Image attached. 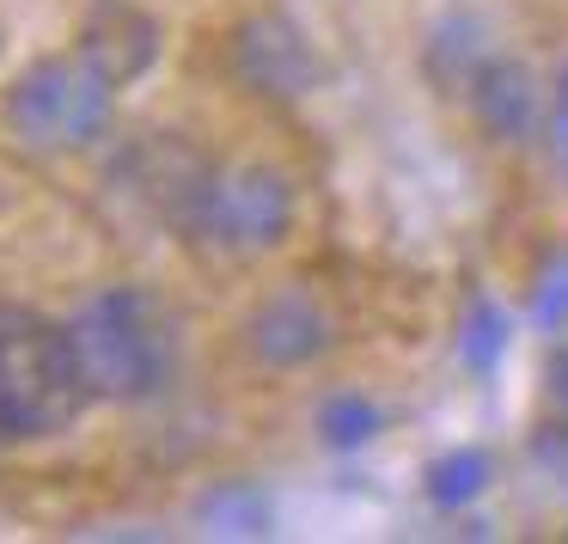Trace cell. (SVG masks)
Wrapping results in <instances>:
<instances>
[{"instance_id":"cell-6","label":"cell","mask_w":568,"mask_h":544,"mask_svg":"<svg viewBox=\"0 0 568 544\" xmlns=\"http://www.w3.org/2000/svg\"><path fill=\"white\" fill-rule=\"evenodd\" d=\"M245 349L270 373L318 367L336 349V312L312 288H270L245 319Z\"/></svg>"},{"instance_id":"cell-12","label":"cell","mask_w":568,"mask_h":544,"mask_svg":"<svg viewBox=\"0 0 568 544\" xmlns=\"http://www.w3.org/2000/svg\"><path fill=\"white\" fill-rule=\"evenodd\" d=\"M507 349H514V319H507L501 300L477 288V294L465 300V312H458V361H465V373L489 380L507 361Z\"/></svg>"},{"instance_id":"cell-3","label":"cell","mask_w":568,"mask_h":544,"mask_svg":"<svg viewBox=\"0 0 568 544\" xmlns=\"http://www.w3.org/2000/svg\"><path fill=\"white\" fill-rule=\"evenodd\" d=\"M0 123L31 153H92L116 129V87L87 56H43L7 87Z\"/></svg>"},{"instance_id":"cell-1","label":"cell","mask_w":568,"mask_h":544,"mask_svg":"<svg viewBox=\"0 0 568 544\" xmlns=\"http://www.w3.org/2000/svg\"><path fill=\"white\" fill-rule=\"evenodd\" d=\"M68 355L92 404H153L178 380V336L165 306L135 282H111L62 319Z\"/></svg>"},{"instance_id":"cell-14","label":"cell","mask_w":568,"mask_h":544,"mask_svg":"<svg viewBox=\"0 0 568 544\" xmlns=\"http://www.w3.org/2000/svg\"><path fill=\"white\" fill-rule=\"evenodd\" d=\"M526 319L544 336H568V258H550L526 294Z\"/></svg>"},{"instance_id":"cell-11","label":"cell","mask_w":568,"mask_h":544,"mask_svg":"<svg viewBox=\"0 0 568 544\" xmlns=\"http://www.w3.org/2000/svg\"><path fill=\"white\" fill-rule=\"evenodd\" d=\"M196 526L209 532V538H270L275 502H270V490H257V483H245V477L214 483L196 507Z\"/></svg>"},{"instance_id":"cell-15","label":"cell","mask_w":568,"mask_h":544,"mask_svg":"<svg viewBox=\"0 0 568 544\" xmlns=\"http://www.w3.org/2000/svg\"><path fill=\"white\" fill-rule=\"evenodd\" d=\"M531 459L544 465V477L568 483V410L550 422H538V434H531Z\"/></svg>"},{"instance_id":"cell-13","label":"cell","mask_w":568,"mask_h":544,"mask_svg":"<svg viewBox=\"0 0 568 544\" xmlns=\"http://www.w3.org/2000/svg\"><path fill=\"white\" fill-rule=\"evenodd\" d=\"M489 483H495V459L483 453V446H453V453H440L428 465L422 495H428L440 514H465V507H477L483 495H489Z\"/></svg>"},{"instance_id":"cell-10","label":"cell","mask_w":568,"mask_h":544,"mask_svg":"<svg viewBox=\"0 0 568 544\" xmlns=\"http://www.w3.org/2000/svg\"><path fill=\"white\" fill-rule=\"evenodd\" d=\"M385 404L373 392H361V385H336V392L318 397V410H312V429H318V441L331 446V453H361V446H373L385 434Z\"/></svg>"},{"instance_id":"cell-7","label":"cell","mask_w":568,"mask_h":544,"mask_svg":"<svg viewBox=\"0 0 568 544\" xmlns=\"http://www.w3.org/2000/svg\"><path fill=\"white\" fill-rule=\"evenodd\" d=\"M160 50H165L160 19H153L148 7H135V0H92L80 31H74V56H87L116 92L148 80L153 62H160Z\"/></svg>"},{"instance_id":"cell-5","label":"cell","mask_w":568,"mask_h":544,"mask_svg":"<svg viewBox=\"0 0 568 544\" xmlns=\"http://www.w3.org/2000/svg\"><path fill=\"white\" fill-rule=\"evenodd\" d=\"M226 62H233L239 87L270 104H294L306 92H318V80H324L312 38L287 13H251L233 31V43H226Z\"/></svg>"},{"instance_id":"cell-8","label":"cell","mask_w":568,"mask_h":544,"mask_svg":"<svg viewBox=\"0 0 568 544\" xmlns=\"http://www.w3.org/2000/svg\"><path fill=\"white\" fill-rule=\"evenodd\" d=\"M465 104H470V123L501 148H526V141L544 135V87L519 56H501V50L483 56V68L465 80Z\"/></svg>"},{"instance_id":"cell-9","label":"cell","mask_w":568,"mask_h":544,"mask_svg":"<svg viewBox=\"0 0 568 544\" xmlns=\"http://www.w3.org/2000/svg\"><path fill=\"white\" fill-rule=\"evenodd\" d=\"M483 56H489V31L470 13H446L440 26L422 38V68H428V80L440 92H465V80L483 68Z\"/></svg>"},{"instance_id":"cell-17","label":"cell","mask_w":568,"mask_h":544,"mask_svg":"<svg viewBox=\"0 0 568 544\" xmlns=\"http://www.w3.org/2000/svg\"><path fill=\"white\" fill-rule=\"evenodd\" d=\"M550 397H556V410H568V343L550 361Z\"/></svg>"},{"instance_id":"cell-4","label":"cell","mask_w":568,"mask_h":544,"mask_svg":"<svg viewBox=\"0 0 568 544\" xmlns=\"http://www.w3.org/2000/svg\"><path fill=\"white\" fill-rule=\"evenodd\" d=\"M300 221V197H294V178L282 165H214L209 184H202L196 209H190L184 239L214 258H270V251L287 245Z\"/></svg>"},{"instance_id":"cell-2","label":"cell","mask_w":568,"mask_h":544,"mask_svg":"<svg viewBox=\"0 0 568 544\" xmlns=\"http://www.w3.org/2000/svg\"><path fill=\"white\" fill-rule=\"evenodd\" d=\"M87 385L68 355L62 319L0 300V446H38L80 422Z\"/></svg>"},{"instance_id":"cell-16","label":"cell","mask_w":568,"mask_h":544,"mask_svg":"<svg viewBox=\"0 0 568 544\" xmlns=\"http://www.w3.org/2000/svg\"><path fill=\"white\" fill-rule=\"evenodd\" d=\"M544 135H550V153L568 165V68L556 74V92L544 104Z\"/></svg>"}]
</instances>
